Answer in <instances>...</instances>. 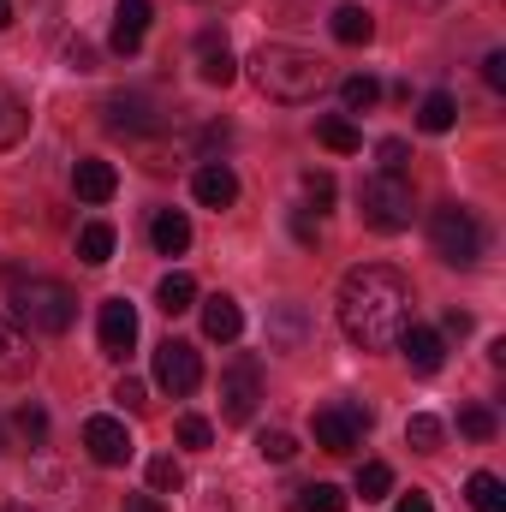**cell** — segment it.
I'll return each instance as SVG.
<instances>
[{"label": "cell", "mask_w": 506, "mask_h": 512, "mask_svg": "<svg viewBox=\"0 0 506 512\" xmlns=\"http://www.w3.org/2000/svg\"><path fill=\"white\" fill-rule=\"evenodd\" d=\"M393 346L405 352V364H411L417 376H435V370L447 364V346H441V334H435V328H417V322H411Z\"/></svg>", "instance_id": "4fadbf2b"}, {"label": "cell", "mask_w": 506, "mask_h": 512, "mask_svg": "<svg viewBox=\"0 0 506 512\" xmlns=\"http://www.w3.org/2000/svg\"><path fill=\"white\" fill-rule=\"evenodd\" d=\"M155 382L167 387L173 399L197 393V387H203V358H197V346H191V340H161V346H155Z\"/></svg>", "instance_id": "52a82bcc"}, {"label": "cell", "mask_w": 506, "mask_h": 512, "mask_svg": "<svg viewBox=\"0 0 506 512\" xmlns=\"http://www.w3.org/2000/svg\"><path fill=\"white\" fill-rule=\"evenodd\" d=\"M6 24H12V0H0V30H6Z\"/></svg>", "instance_id": "ee69618b"}, {"label": "cell", "mask_w": 506, "mask_h": 512, "mask_svg": "<svg viewBox=\"0 0 506 512\" xmlns=\"http://www.w3.org/2000/svg\"><path fill=\"white\" fill-rule=\"evenodd\" d=\"M268 346L274 352H298L304 346V310L298 304H274L268 310Z\"/></svg>", "instance_id": "d6986e66"}, {"label": "cell", "mask_w": 506, "mask_h": 512, "mask_svg": "<svg viewBox=\"0 0 506 512\" xmlns=\"http://www.w3.org/2000/svg\"><path fill=\"white\" fill-rule=\"evenodd\" d=\"M334 36H340L346 48H364V42L376 36V18H370V6H340V12H334Z\"/></svg>", "instance_id": "ffe728a7"}, {"label": "cell", "mask_w": 506, "mask_h": 512, "mask_svg": "<svg viewBox=\"0 0 506 512\" xmlns=\"http://www.w3.org/2000/svg\"><path fill=\"white\" fill-rule=\"evenodd\" d=\"M340 507H346V495L334 483H304L298 501H292V512H340Z\"/></svg>", "instance_id": "f1b7e54d"}, {"label": "cell", "mask_w": 506, "mask_h": 512, "mask_svg": "<svg viewBox=\"0 0 506 512\" xmlns=\"http://www.w3.org/2000/svg\"><path fill=\"white\" fill-rule=\"evenodd\" d=\"M459 435L465 441H495V411L489 405H465L459 411Z\"/></svg>", "instance_id": "4dcf8cb0"}, {"label": "cell", "mask_w": 506, "mask_h": 512, "mask_svg": "<svg viewBox=\"0 0 506 512\" xmlns=\"http://www.w3.org/2000/svg\"><path fill=\"white\" fill-rule=\"evenodd\" d=\"M251 78L256 90L268 96V102H316V90H322V60L310 54V48H292V42H262L251 60Z\"/></svg>", "instance_id": "7a4b0ae2"}, {"label": "cell", "mask_w": 506, "mask_h": 512, "mask_svg": "<svg viewBox=\"0 0 506 512\" xmlns=\"http://www.w3.org/2000/svg\"><path fill=\"white\" fill-rule=\"evenodd\" d=\"M316 137L334 149V155H358L364 149V131L352 126V120H340V114H328V120H316Z\"/></svg>", "instance_id": "7402d4cb"}, {"label": "cell", "mask_w": 506, "mask_h": 512, "mask_svg": "<svg viewBox=\"0 0 506 512\" xmlns=\"http://www.w3.org/2000/svg\"><path fill=\"white\" fill-rule=\"evenodd\" d=\"M197 304V280L191 274H167L161 286H155V310H167V316H185Z\"/></svg>", "instance_id": "44dd1931"}, {"label": "cell", "mask_w": 506, "mask_h": 512, "mask_svg": "<svg viewBox=\"0 0 506 512\" xmlns=\"http://www.w3.org/2000/svg\"><path fill=\"white\" fill-rule=\"evenodd\" d=\"M334 310H340V328H346L352 346L387 352V346L411 328V286H405L399 268L364 262V268H352V274L340 280V304H334Z\"/></svg>", "instance_id": "6da1fadb"}, {"label": "cell", "mask_w": 506, "mask_h": 512, "mask_svg": "<svg viewBox=\"0 0 506 512\" xmlns=\"http://www.w3.org/2000/svg\"><path fill=\"white\" fill-rule=\"evenodd\" d=\"M149 36V0H120L114 6V54H137Z\"/></svg>", "instance_id": "9a60e30c"}, {"label": "cell", "mask_w": 506, "mask_h": 512, "mask_svg": "<svg viewBox=\"0 0 506 512\" xmlns=\"http://www.w3.org/2000/svg\"><path fill=\"white\" fill-rule=\"evenodd\" d=\"M203 334H209V340H221V346L245 334V316H239V304H233L227 292H215V298H203Z\"/></svg>", "instance_id": "2e32d148"}, {"label": "cell", "mask_w": 506, "mask_h": 512, "mask_svg": "<svg viewBox=\"0 0 506 512\" xmlns=\"http://www.w3.org/2000/svg\"><path fill=\"white\" fill-rule=\"evenodd\" d=\"M126 512H167V501H161V495H131Z\"/></svg>", "instance_id": "b9f144b4"}, {"label": "cell", "mask_w": 506, "mask_h": 512, "mask_svg": "<svg viewBox=\"0 0 506 512\" xmlns=\"http://www.w3.org/2000/svg\"><path fill=\"white\" fill-rule=\"evenodd\" d=\"M405 441H411L417 453H435V447H441V417H429V411H417V417L405 423Z\"/></svg>", "instance_id": "1f68e13d"}, {"label": "cell", "mask_w": 506, "mask_h": 512, "mask_svg": "<svg viewBox=\"0 0 506 512\" xmlns=\"http://www.w3.org/2000/svg\"><path fill=\"white\" fill-rule=\"evenodd\" d=\"M358 215H364V227H376V233H405L411 215H417V203H411V179H399V173H376V179H364V191H358Z\"/></svg>", "instance_id": "277c9868"}, {"label": "cell", "mask_w": 506, "mask_h": 512, "mask_svg": "<svg viewBox=\"0 0 506 512\" xmlns=\"http://www.w3.org/2000/svg\"><path fill=\"white\" fill-rule=\"evenodd\" d=\"M114 399H120L126 411H143V405H149V399H143V382H137V376H120V387H114Z\"/></svg>", "instance_id": "f35d334b"}, {"label": "cell", "mask_w": 506, "mask_h": 512, "mask_svg": "<svg viewBox=\"0 0 506 512\" xmlns=\"http://www.w3.org/2000/svg\"><path fill=\"white\" fill-rule=\"evenodd\" d=\"M387 489H393V471H387L381 459L358 465V495H364V501H387Z\"/></svg>", "instance_id": "836d02e7"}, {"label": "cell", "mask_w": 506, "mask_h": 512, "mask_svg": "<svg viewBox=\"0 0 506 512\" xmlns=\"http://www.w3.org/2000/svg\"><path fill=\"white\" fill-rule=\"evenodd\" d=\"M84 447H90L96 465H126L131 453H137V441H131V429L120 417H90L84 423Z\"/></svg>", "instance_id": "9c48e42d"}, {"label": "cell", "mask_w": 506, "mask_h": 512, "mask_svg": "<svg viewBox=\"0 0 506 512\" xmlns=\"http://www.w3.org/2000/svg\"><path fill=\"white\" fill-rule=\"evenodd\" d=\"M381 173H399V179H405V161H411V143H405V137H381Z\"/></svg>", "instance_id": "e575fe53"}, {"label": "cell", "mask_w": 506, "mask_h": 512, "mask_svg": "<svg viewBox=\"0 0 506 512\" xmlns=\"http://www.w3.org/2000/svg\"><path fill=\"white\" fill-rule=\"evenodd\" d=\"M108 126L114 131H149L155 120H149V102L143 96H114L108 102Z\"/></svg>", "instance_id": "d4e9b609"}, {"label": "cell", "mask_w": 506, "mask_h": 512, "mask_svg": "<svg viewBox=\"0 0 506 512\" xmlns=\"http://www.w3.org/2000/svg\"><path fill=\"white\" fill-rule=\"evenodd\" d=\"M179 441H185V447H209V441H215L209 417H179Z\"/></svg>", "instance_id": "8d00e7d4"}, {"label": "cell", "mask_w": 506, "mask_h": 512, "mask_svg": "<svg viewBox=\"0 0 506 512\" xmlns=\"http://www.w3.org/2000/svg\"><path fill=\"white\" fill-rule=\"evenodd\" d=\"M12 512H30V507H12Z\"/></svg>", "instance_id": "f6af8a7d"}, {"label": "cell", "mask_w": 506, "mask_h": 512, "mask_svg": "<svg viewBox=\"0 0 506 512\" xmlns=\"http://www.w3.org/2000/svg\"><path fill=\"white\" fill-rule=\"evenodd\" d=\"M191 197H197L203 209H233V203H239V173H233L227 161H209V167H197Z\"/></svg>", "instance_id": "8fae6325"}, {"label": "cell", "mask_w": 506, "mask_h": 512, "mask_svg": "<svg viewBox=\"0 0 506 512\" xmlns=\"http://www.w3.org/2000/svg\"><path fill=\"white\" fill-rule=\"evenodd\" d=\"M340 102H346V114H370L381 102V84L370 78V72H352L346 84H340Z\"/></svg>", "instance_id": "4316f807"}, {"label": "cell", "mask_w": 506, "mask_h": 512, "mask_svg": "<svg viewBox=\"0 0 506 512\" xmlns=\"http://www.w3.org/2000/svg\"><path fill=\"white\" fill-rule=\"evenodd\" d=\"M24 131H30V108H24V102L0 84V149H12Z\"/></svg>", "instance_id": "cb8c5ba5"}, {"label": "cell", "mask_w": 506, "mask_h": 512, "mask_svg": "<svg viewBox=\"0 0 506 512\" xmlns=\"http://www.w3.org/2000/svg\"><path fill=\"white\" fill-rule=\"evenodd\" d=\"M447 334H459V340H465V334H471V316H465V310H447Z\"/></svg>", "instance_id": "7bdbcfd3"}, {"label": "cell", "mask_w": 506, "mask_h": 512, "mask_svg": "<svg viewBox=\"0 0 506 512\" xmlns=\"http://www.w3.org/2000/svg\"><path fill=\"white\" fill-rule=\"evenodd\" d=\"M72 185H78V197H84V203H108V197L120 191V173H114V161H78Z\"/></svg>", "instance_id": "ac0fdd59"}, {"label": "cell", "mask_w": 506, "mask_h": 512, "mask_svg": "<svg viewBox=\"0 0 506 512\" xmlns=\"http://www.w3.org/2000/svg\"><path fill=\"white\" fill-rule=\"evenodd\" d=\"M78 256H84L90 268H102V262L114 256V227H108V221H90V227H78Z\"/></svg>", "instance_id": "484cf974"}, {"label": "cell", "mask_w": 506, "mask_h": 512, "mask_svg": "<svg viewBox=\"0 0 506 512\" xmlns=\"http://www.w3.org/2000/svg\"><path fill=\"white\" fill-rule=\"evenodd\" d=\"M30 364H36L30 334L18 328V316H6V310H0V382H24V376H30Z\"/></svg>", "instance_id": "7c38bea8"}, {"label": "cell", "mask_w": 506, "mask_h": 512, "mask_svg": "<svg viewBox=\"0 0 506 512\" xmlns=\"http://www.w3.org/2000/svg\"><path fill=\"white\" fill-rule=\"evenodd\" d=\"M393 512H435V507H429V495H417V489H411V495H399V501H393Z\"/></svg>", "instance_id": "60d3db41"}, {"label": "cell", "mask_w": 506, "mask_h": 512, "mask_svg": "<svg viewBox=\"0 0 506 512\" xmlns=\"http://www.w3.org/2000/svg\"><path fill=\"white\" fill-rule=\"evenodd\" d=\"M96 340H102V352H108V358H126L131 346H137V310H131L126 298H108V304H102Z\"/></svg>", "instance_id": "30bf717a"}, {"label": "cell", "mask_w": 506, "mask_h": 512, "mask_svg": "<svg viewBox=\"0 0 506 512\" xmlns=\"http://www.w3.org/2000/svg\"><path fill=\"white\" fill-rule=\"evenodd\" d=\"M453 120H459V102H453L447 90L423 96V108H417V126L423 131H453Z\"/></svg>", "instance_id": "83f0119b"}, {"label": "cell", "mask_w": 506, "mask_h": 512, "mask_svg": "<svg viewBox=\"0 0 506 512\" xmlns=\"http://www.w3.org/2000/svg\"><path fill=\"white\" fill-rule=\"evenodd\" d=\"M12 316L24 334H66L78 322V292L66 280H18Z\"/></svg>", "instance_id": "3957f363"}, {"label": "cell", "mask_w": 506, "mask_h": 512, "mask_svg": "<svg viewBox=\"0 0 506 512\" xmlns=\"http://www.w3.org/2000/svg\"><path fill=\"white\" fill-rule=\"evenodd\" d=\"M18 435H24L30 447L48 441V417H42V405H24V411H18Z\"/></svg>", "instance_id": "d590c367"}, {"label": "cell", "mask_w": 506, "mask_h": 512, "mask_svg": "<svg viewBox=\"0 0 506 512\" xmlns=\"http://www.w3.org/2000/svg\"><path fill=\"white\" fill-rule=\"evenodd\" d=\"M256 399H262L256 364H251V358H239V364L221 376V417H227V423H251V417H256Z\"/></svg>", "instance_id": "ba28073f"}, {"label": "cell", "mask_w": 506, "mask_h": 512, "mask_svg": "<svg viewBox=\"0 0 506 512\" xmlns=\"http://www.w3.org/2000/svg\"><path fill=\"white\" fill-rule=\"evenodd\" d=\"M197 72H203V84H233L239 78V66H233V48H227V36H215V30H203L197 36Z\"/></svg>", "instance_id": "5bb4252c"}, {"label": "cell", "mask_w": 506, "mask_h": 512, "mask_svg": "<svg viewBox=\"0 0 506 512\" xmlns=\"http://www.w3.org/2000/svg\"><path fill=\"white\" fill-rule=\"evenodd\" d=\"M465 495H471V512H506V483L495 471H477L465 483Z\"/></svg>", "instance_id": "603a6c76"}, {"label": "cell", "mask_w": 506, "mask_h": 512, "mask_svg": "<svg viewBox=\"0 0 506 512\" xmlns=\"http://www.w3.org/2000/svg\"><path fill=\"white\" fill-rule=\"evenodd\" d=\"M304 197L328 209V203H334V179H328V173H304Z\"/></svg>", "instance_id": "74e56055"}, {"label": "cell", "mask_w": 506, "mask_h": 512, "mask_svg": "<svg viewBox=\"0 0 506 512\" xmlns=\"http://www.w3.org/2000/svg\"><path fill=\"white\" fill-rule=\"evenodd\" d=\"M173 489H185V471H179V459H173V453L149 459V495H173Z\"/></svg>", "instance_id": "f546056e"}, {"label": "cell", "mask_w": 506, "mask_h": 512, "mask_svg": "<svg viewBox=\"0 0 506 512\" xmlns=\"http://www.w3.org/2000/svg\"><path fill=\"white\" fill-rule=\"evenodd\" d=\"M364 429H370V405H328L310 417V435L322 453H358Z\"/></svg>", "instance_id": "8992f818"}, {"label": "cell", "mask_w": 506, "mask_h": 512, "mask_svg": "<svg viewBox=\"0 0 506 512\" xmlns=\"http://www.w3.org/2000/svg\"><path fill=\"white\" fill-rule=\"evenodd\" d=\"M429 245H435L441 262L471 268V262L483 256V227H477V215H471V209L447 203V209H435V221H429Z\"/></svg>", "instance_id": "5b68a950"}, {"label": "cell", "mask_w": 506, "mask_h": 512, "mask_svg": "<svg viewBox=\"0 0 506 512\" xmlns=\"http://www.w3.org/2000/svg\"><path fill=\"white\" fill-rule=\"evenodd\" d=\"M149 245L161 256H185L191 251V221H185L179 209H161V215L149 221Z\"/></svg>", "instance_id": "e0dca14e"}, {"label": "cell", "mask_w": 506, "mask_h": 512, "mask_svg": "<svg viewBox=\"0 0 506 512\" xmlns=\"http://www.w3.org/2000/svg\"><path fill=\"white\" fill-rule=\"evenodd\" d=\"M256 453H262L268 465H292V453H298V441H292L286 429H262V435H256Z\"/></svg>", "instance_id": "d6a6232c"}, {"label": "cell", "mask_w": 506, "mask_h": 512, "mask_svg": "<svg viewBox=\"0 0 506 512\" xmlns=\"http://www.w3.org/2000/svg\"><path fill=\"white\" fill-rule=\"evenodd\" d=\"M483 78H489V90H506V54H501V48L483 60Z\"/></svg>", "instance_id": "ab89813d"}]
</instances>
